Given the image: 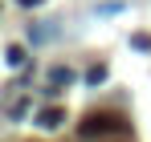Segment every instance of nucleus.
Listing matches in <instances>:
<instances>
[{
  "mask_svg": "<svg viewBox=\"0 0 151 142\" xmlns=\"http://www.w3.org/2000/svg\"><path fill=\"white\" fill-rule=\"evenodd\" d=\"M21 4H29V8H33V4H41V0H21Z\"/></svg>",
  "mask_w": 151,
  "mask_h": 142,
  "instance_id": "8",
  "label": "nucleus"
},
{
  "mask_svg": "<svg viewBox=\"0 0 151 142\" xmlns=\"http://www.w3.org/2000/svg\"><path fill=\"white\" fill-rule=\"evenodd\" d=\"M86 81H90V85H102V81H106V65H94V69L86 73Z\"/></svg>",
  "mask_w": 151,
  "mask_h": 142,
  "instance_id": "4",
  "label": "nucleus"
},
{
  "mask_svg": "<svg viewBox=\"0 0 151 142\" xmlns=\"http://www.w3.org/2000/svg\"><path fill=\"white\" fill-rule=\"evenodd\" d=\"M49 77H53V85H70V81H74V69H65V65H53V69H49Z\"/></svg>",
  "mask_w": 151,
  "mask_h": 142,
  "instance_id": "3",
  "label": "nucleus"
},
{
  "mask_svg": "<svg viewBox=\"0 0 151 142\" xmlns=\"http://www.w3.org/2000/svg\"><path fill=\"white\" fill-rule=\"evenodd\" d=\"M4 57H8V65H21V61H25V49H21V45H8Z\"/></svg>",
  "mask_w": 151,
  "mask_h": 142,
  "instance_id": "5",
  "label": "nucleus"
},
{
  "mask_svg": "<svg viewBox=\"0 0 151 142\" xmlns=\"http://www.w3.org/2000/svg\"><path fill=\"white\" fill-rule=\"evenodd\" d=\"M82 138H102V134H127V122L114 114H90V118L78 126Z\"/></svg>",
  "mask_w": 151,
  "mask_h": 142,
  "instance_id": "1",
  "label": "nucleus"
},
{
  "mask_svg": "<svg viewBox=\"0 0 151 142\" xmlns=\"http://www.w3.org/2000/svg\"><path fill=\"white\" fill-rule=\"evenodd\" d=\"M61 118H65V110H61V106L41 110V126H45V130H57V126H61Z\"/></svg>",
  "mask_w": 151,
  "mask_h": 142,
  "instance_id": "2",
  "label": "nucleus"
},
{
  "mask_svg": "<svg viewBox=\"0 0 151 142\" xmlns=\"http://www.w3.org/2000/svg\"><path fill=\"white\" fill-rule=\"evenodd\" d=\"M131 45H135V49H143V53H147V49H151V33H135V37H131Z\"/></svg>",
  "mask_w": 151,
  "mask_h": 142,
  "instance_id": "6",
  "label": "nucleus"
},
{
  "mask_svg": "<svg viewBox=\"0 0 151 142\" xmlns=\"http://www.w3.org/2000/svg\"><path fill=\"white\" fill-rule=\"evenodd\" d=\"M25 114H29V102H17V106H12V114H8V118L17 122V118H25Z\"/></svg>",
  "mask_w": 151,
  "mask_h": 142,
  "instance_id": "7",
  "label": "nucleus"
}]
</instances>
